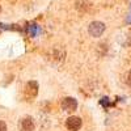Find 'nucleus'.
Listing matches in <instances>:
<instances>
[{"mask_svg": "<svg viewBox=\"0 0 131 131\" xmlns=\"http://www.w3.org/2000/svg\"><path fill=\"white\" fill-rule=\"evenodd\" d=\"M130 23H131V18H130Z\"/></svg>", "mask_w": 131, "mask_h": 131, "instance_id": "10", "label": "nucleus"}, {"mask_svg": "<svg viewBox=\"0 0 131 131\" xmlns=\"http://www.w3.org/2000/svg\"><path fill=\"white\" fill-rule=\"evenodd\" d=\"M28 33H29L30 37H36L37 34H39V33H41V28L38 25H36V24H30L28 26Z\"/></svg>", "mask_w": 131, "mask_h": 131, "instance_id": "6", "label": "nucleus"}, {"mask_svg": "<svg viewBox=\"0 0 131 131\" xmlns=\"http://www.w3.org/2000/svg\"><path fill=\"white\" fill-rule=\"evenodd\" d=\"M20 130L21 131H33L34 130V122H33V118L26 117L23 118L20 121Z\"/></svg>", "mask_w": 131, "mask_h": 131, "instance_id": "5", "label": "nucleus"}, {"mask_svg": "<svg viewBox=\"0 0 131 131\" xmlns=\"http://www.w3.org/2000/svg\"><path fill=\"white\" fill-rule=\"evenodd\" d=\"M104 31H105L104 23H100V21H93V23L89 25V34L92 37H100Z\"/></svg>", "mask_w": 131, "mask_h": 131, "instance_id": "1", "label": "nucleus"}, {"mask_svg": "<svg viewBox=\"0 0 131 131\" xmlns=\"http://www.w3.org/2000/svg\"><path fill=\"white\" fill-rule=\"evenodd\" d=\"M76 107H78V101L75 100V98L72 97H66L63 98V101H62V109L64 112H75L76 110Z\"/></svg>", "mask_w": 131, "mask_h": 131, "instance_id": "2", "label": "nucleus"}, {"mask_svg": "<svg viewBox=\"0 0 131 131\" xmlns=\"http://www.w3.org/2000/svg\"><path fill=\"white\" fill-rule=\"evenodd\" d=\"M0 131H7V125L4 121H0Z\"/></svg>", "mask_w": 131, "mask_h": 131, "instance_id": "7", "label": "nucleus"}, {"mask_svg": "<svg viewBox=\"0 0 131 131\" xmlns=\"http://www.w3.org/2000/svg\"><path fill=\"white\" fill-rule=\"evenodd\" d=\"M126 83H127V85H130V86H131V71H130V72H128V75H127Z\"/></svg>", "mask_w": 131, "mask_h": 131, "instance_id": "8", "label": "nucleus"}, {"mask_svg": "<svg viewBox=\"0 0 131 131\" xmlns=\"http://www.w3.org/2000/svg\"><path fill=\"white\" fill-rule=\"evenodd\" d=\"M66 126L70 131H78L81 127V119L79 117H70L66 122Z\"/></svg>", "mask_w": 131, "mask_h": 131, "instance_id": "3", "label": "nucleus"}, {"mask_svg": "<svg viewBox=\"0 0 131 131\" xmlns=\"http://www.w3.org/2000/svg\"><path fill=\"white\" fill-rule=\"evenodd\" d=\"M102 104L104 105H107V98H102Z\"/></svg>", "mask_w": 131, "mask_h": 131, "instance_id": "9", "label": "nucleus"}, {"mask_svg": "<svg viewBox=\"0 0 131 131\" xmlns=\"http://www.w3.org/2000/svg\"><path fill=\"white\" fill-rule=\"evenodd\" d=\"M38 92V84L36 81H29L25 86V96L28 98H33V97H36Z\"/></svg>", "mask_w": 131, "mask_h": 131, "instance_id": "4", "label": "nucleus"}]
</instances>
